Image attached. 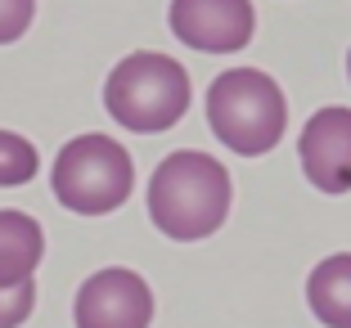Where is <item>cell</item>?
Returning a JSON list of instances; mask_svg holds the SVG:
<instances>
[{"label": "cell", "instance_id": "obj_1", "mask_svg": "<svg viewBox=\"0 0 351 328\" xmlns=\"http://www.w3.org/2000/svg\"><path fill=\"white\" fill-rule=\"evenodd\" d=\"M149 216L176 243H198L217 234L230 216V175L217 157L207 153H171L158 162L149 180Z\"/></svg>", "mask_w": 351, "mask_h": 328}, {"label": "cell", "instance_id": "obj_2", "mask_svg": "<svg viewBox=\"0 0 351 328\" xmlns=\"http://www.w3.org/2000/svg\"><path fill=\"white\" fill-rule=\"evenodd\" d=\"M289 103L275 77L257 68H230L207 86V126L239 157L270 153L284 135Z\"/></svg>", "mask_w": 351, "mask_h": 328}, {"label": "cell", "instance_id": "obj_3", "mask_svg": "<svg viewBox=\"0 0 351 328\" xmlns=\"http://www.w3.org/2000/svg\"><path fill=\"white\" fill-rule=\"evenodd\" d=\"M104 108L117 126L135 135H158L176 126L189 108V77L171 54L135 50L108 72L104 81Z\"/></svg>", "mask_w": 351, "mask_h": 328}, {"label": "cell", "instance_id": "obj_4", "mask_svg": "<svg viewBox=\"0 0 351 328\" xmlns=\"http://www.w3.org/2000/svg\"><path fill=\"white\" fill-rule=\"evenodd\" d=\"M135 162L108 135H77L54 157V198L77 216H108L131 198Z\"/></svg>", "mask_w": 351, "mask_h": 328}, {"label": "cell", "instance_id": "obj_5", "mask_svg": "<svg viewBox=\"0 0 351 328\" xmlns=\"http://www.w3.org/2000/svg\"><path fill=\"white\" fill-rule=\"evenodd\" d=\"M73 319L77 328H149L154 324V292L135 270L108 266L82 283Z\"/></svg>", "mask_w": 351, "mask_h": 328}, {"label": "cell", "instance_id": "obj_6", "mask_svg": "<svg viewBox=\"0 0 351 328\" xmlns=\"http://www.w3.org/2000/svg\"><path fill=\"white\" fill-rule=\"evenodd\" d=\"M171 31L176 41L203 54H234L252 41L257 14L252 0H171Z\"/></svg>", "mask_w": 351, "mask_h": 328}, {"label": "cell", "instance_id": "obj_7", "mask_svg": "<svg viewBox=\"0 0 351 328\" xmlns=\"http://www.w3.org/2000/svg\"><path fill=\"white\" fill-rule=\"evenodd\" d=\"M302 171L320 194H347L351 189V108H320L302 126L298 140Z\"/></svg>", "mask_w": 351, "mask_h": 328}, {"label": "cell", "instance_id": "obj_8", "mask_svg": "<svg viewBox=\"0 0 351 328\" xmlns=\"http://www.w3.org/2000/svg\"><path fill=\"white\" fill-rule=\"evenodd\" d=\"M306 306L324 328H351V252L324 257L311 270Z\"/></svg>", "mask_w": 351, "mask_h": 328}, {"label": "cell", "instance_id": "obj_9", "mask_svg": "<svg viewBox=\"0 0 351 328\" xmlns=\"http://www.w3.org/2000/svg\"><path fill=\"white\" fill-rule=\"evenodd\" d=\"M45 257V234L27 212H0V288L27 283Z\"/></svg>", "mask_w": 351, "mask_h": 328}, {"label": "cell", "instance_id": "obj_10", "mask_svg": "<svg viewBox=\"0 0 351 328\" xmlns=\"http://www.w3.org/2000/svg\"><path fill=\"white\" fill-rule=\"evenodd\" d=\"M36 166H41V157H36V149L23 135L0 131V189L27 185L32 175H36Z\"/></svg>", "mask_w": 351, "mask_h": 328}, {"label": "cell", "instance_id": "obj_11", "mask_svg": "<svg viewBox=\"0 0 351 328\" xmlns=\"http://www.w3.org/2000/svg\"><path fill=\"white\" fill-rule=\"evenodd\" d=\"M36 306V283H14V288H0V328H19L23 319L32 315Z\"/></svg>", "mask_w": 351, "mask_h": 328}, {"label": "cell", "instance_id": "obj_12", "mask_svg": "<svg viewBox=\"0 0 351 328\" xmlns=\"http://www.w3.org/2000/svg\"><path fill=\"white\" fill-rule=\"evenodd\" d=\"M32 14H36V0H0V45L19 41L32 27Z\"/></svg>", "mask_w": 351, "mask_h": 328}, {"label": "cell", "instance_id": "obj_13", "mask_svg": "<svg viewBox=\"0 0 351 328\" xmlns=\"http://www.w3.org/2000/svg\"><path fill=\"white\" fill-rule=\"evenodd\" d=\"M347 77H351V54H347Z\"/></svg>", "mask_w": 351, "mask_h": 328}]
</instances>
